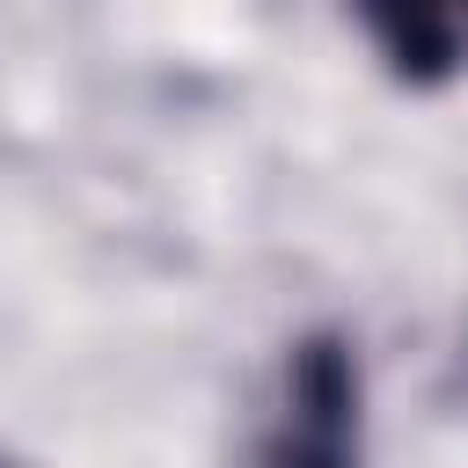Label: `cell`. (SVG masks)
<instances>
[{"label":"cell","instance_id":"6da1fadb","mask_svg":"<svg viewBox=\"0 0 468 468\" xmlns=\"http://www.w3.org/2000/svg\"><path fill=\"white\" fill-rule=\"evenodd\" d=\"M234 468H366V366L344 329L285 344Z\"/></svg>","mask_w":468,"mask_h":468},{"label":"cell","instance_id":"7a4b0ae2","mask_svg":"<svg viewBox=\"0 0 468 468\" xmlns=\"http://www.w3.org/2000/svg\"><path fill=\"white\" fill-rule=\"evenodd\" d=\"M351 22L395 88L468 80V0H351Z\"/></svg>","mask_w":468,"mask_h":468},{"label":"cell","instance_id":"3957f363","mask_svg":"<svg viewBox=\"0 0 468 468\" xmlns=\"http://www.w3.org/2000/svg\"><path fill=\"white\" fill-rule=\"evenodd\" d=\"M0 468H15V461H7V453H0Z\"/></svg>","mask_w":468,"mask_h":468}]
</instances>
